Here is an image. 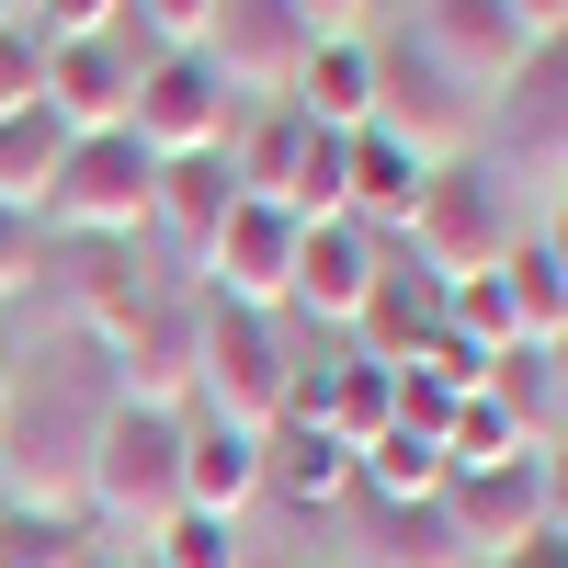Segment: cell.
Here are the masks:
<instances>
[{"mask_svg": "<svg viewBox=\"0 0 568 568\" xmlns=\"http://www.w3.org/2000/svg\"><path fill=\"white\" fill-rule=\"evenodd\" d=\"M114 387L91 375H12V420H0V500L23 524H91V433H103Z\"/></svg>", "mask_w": 568, "mask_h": 568, "instance_id": "1", "label": "cell"}, {"mask_svg": "<svg viewBox=\"0 0 568 568\" xmlns=\"http://www.w3.org/2000/svg\"><path fill=\"white\" fill-rule=\"evenodd\" d=\"M398 251H409L420 273H444V284L500 273L511 251H524V194H511L489 160H444L433 182H420V205H409V227H398Z\"/></svg>", "mask_w": 568, "mask_h": 568, "instance_id": "2", "label": "cell"}, {"mask_svg": "<svg viewBox=\"0 0 568 568\" xmlns=\"http://www.w3.org/2000/svg\"><path fill=\"white\" fill-rule=\"evenodd\" d=\"M296 318H262V307H216L205 296V375H194V398L205 420H227V433H284V409H296Z\"/></svg>", "mask_w": 568, "mask_h": 568, "instance_id": "3", "label": "cell"}, {"mask_svg": "<svg viewBox=\"0 0 568 568\" xmlns=\"http://www.w3.org/2000/svg\"><path fill=\"white\" fill-rule=\"evenodd\" d=\"M182 433H194V409H103V433H91V524H125L149 546L171 511H182Z\"/></svg>", "mask_w": 568, "mask_h": 568, "instance_id": "4", "label": "cell"}, {"mask_svg": "<svg viewBox=\"0 0 568 568\" xmlns=\"http://www.w3.org/2000/svg\"><path fill=\"white\" fill-rule=\"evenodd\" d=\"M149 194H160V160L136 149V136H69L58 182H45V240H80V251H136L149 240Z\"/></svg>", "mask_w": 568, "mask_h": 568, "instance_id": "5", "label": "cell"}, {"mask_svg": "<svg viewBox=\"0 0 568 568\" xmlns=\"http://www.w3.org/2000/svg\"><path fill=\"white\" fill-rule=\"evenodd\" d=\"M478 136H489L478 160L511 182V194H546V205L568 194V34H557V45H535V58L489 91Z\"/></svg>", "mask_w": 568, "mask_h": 568, "instance_id": "6", "label": "cell"}, {"mask_svg": "<svg viewBox=\"0 0 568 568\" xmlns=\"http://www.w3.org/2000/svg\"><path fill=\"white\" fill-rule=\"evenodd\" d=\"M103 364H114V398L125 409H194V375H205V284L160 273L149 307L125 318V342Z\"/></svg>", "mask_w": 568, "mask_h": 568, "instance_id": "7", "label": "cell"}, {"mask_svg": "<svg viewBox=\"0 0 568 568\" xmlns=\"http://www.w3.org/2000/svg\"><path fill=\"white\" fill-rule=\"evenodd\" d=\"M478 91H466L444 58H433V45H375V125H387V136H409V149L420 160H478Z\"/></svg>", "mask_w": 568, "mask_h": 568, "instance_id": "8", "label": "cell"}, {"mask_svg": "<svg viewBox=\"0 0 568 568\" xmlns=\"http://www.w3.org/2000/svg\"><path fill=\"white\" fill-rule=\"evenodd\" d=\"M307 45H318V34L296 23V0H216V23H205L194 58L216 69L227 103H284L296 69H307Z\"/></svg>", "mask_w": 568, "mask_h": 568, "instance_id": "9", "label": "cell"}, {"mask_svg": "<svg viewBox=\"0 0 568 568\" xmlns=\"http://www.w3.org/2000/svg\"><path fill=\"white\" fill-rule=\"evenodd\" d=\"M227 125H240V103L216 91L205 58H149V69H136L125 136H136L149 160H205V149H227Z\"/></svg>", "mask_w": 568, "mask_h": 568, "instance_id": "10", "label": "cell"}, {"mask_svg": "<svg viewBox=\"0 0 568 568\" xmlns=\"http://www.w3.org/2000/svg\"><path fill=\"white\" fill-rule=\"evenodd\" d=\"M455 329V284L444 273H420L398 240H387V262H375V284H364V307H353V353L364 364H387V375H409L420 353H433Z\"/></svg>", "mask_w": 568, "mask_h": 568, "instance_id": "11", "label": "cell"}, {"mask_svg": "<svg viewBox=\"0 0 568 568\" xmlns=\"http://www.w3.org/2000/svg\"><path fill=\"white\" fill-rule=\"evenodd\" d=\"M296 240H307V227L296 216H284V205H251L240 194V216H227V240L205 251V296L216 307H262V318H284V296H296Z\"/></svg>", "mask_w": 568, "mask_h": 568, "instance_id": "12", "label": "cell"}, {"mask_svg": "<svg viewBox=\"0 0 568 568\" xmlns=\"http://www.w3.org/2000/svg\"><path fill=\"white\" fill-rule=\"evenodd\" d=\"M444 511H455V535H466V557H478V568H500V557L546 546L535 455H511V466H455V478H444Z\"/></svg>", "mask_w": 568, "mask_h": 568, "instance_id": "13", "label": "cell"}, {"mask_svg": "<svg viewBox=\"0 0 568 568\" xmlns=\"http://www.w3.org/2000/svg\"><path fill=\"white\" fill-rule=\"evenodd\" d=\"M227 216H240V171H227V149H205V160H160L149 240L171 251V273H182V284L205 273V251L227 240Z\"/></svg>", "mask_w": 568, "mask_h": 568, "instance_id": "14", "label": "cell"}, {"mask_svg": "<svg viewBox=\"0 0 568 568\" xmlns=\"http://www.w3.org/2000/svg\"><path fill=\"white\" fill-rule=\"evenodd\" d=\"M136 69L114 34H80V45H45V114H58V136H114L125 103H136Z\"/></svg>", "mask_w": 568, "mask_h": 568, "instance_id": "15", "label": "cell"}, {"mask_svg": "<svg viewBox=\"0 0 568 568\" xmlns=\"http://www.w3.org/2000/svg\"><path fill=\"white\" fill-rule=\"evenodd\" d=\"M375 262H387V240H375V227H353V216H342V227H307V240H296V296H284V318H307V329H353Z\"/></svg>", "mask_w": 568, "mask_h": 568, "instance_id": "16", "label": "cell"}, {"mask_svg": "<svg viewBox=\"0 0 568 568\" xmlns=\"http://www.w3.org/2000/svg\"><path fill=\"white\" fill-rule=\"evenodd\" d=\"M420 45H433V58H444L466 91H478V103L535 58V34L511 23V0H433V12H420Z\"/></svg>", "mask_w": 568, "mask_h": 568, "instance_id": "17", "label": "cell"}, {"mask_svg": "<svg viewBox=\"0 0 568 568\" xmlns=\"http://www.w3.org/2000/svg\"><path fill=\"white\" fill-rule=\"evenodd\" d=\"M251 500H262V433H227V420L194 409V433H182V511L240 524Z\"/></svg>", "mask_w": 568, "mask_h": 568, "instance_id": "18", "label": "cell"}, {"mask_svg": "<svg viewBox=\"0 0 568 568\" xmlns=\"http://www.w3.org/2000/svg\"><path fill=\"white\" fill-rule=\"evenodd\" d=\"M318 136H364L375 125V45L364 34H329V45H307V69H296V91H284Z\"/></svg>", "mask_w": 568, "mask_h": 568, "instance_id": "19", "label": "cell"}, {"mask_svg": "<svg viewBox=\"0 0 568 568\" xmlns=\"http://www.w3.org/2000/svg\"><path fill=\"white\" fill-rule=\"evenodd\" d=\"M444 160H420L409 136H387V125H364L353 136V227H375V240H398L409 227V205H420V182H433Z\"/></svg>", "mask_w": 568, "mask_h": 568, "instance_id": "20", "label": "cell"}, {"mask_svg": "<svg viewBox=\"0 0 568 568\" xmlns=\"http://www.w3.org/2000/svg\"><path fill=\"white\" fill-rule=\"evenodd\" d=\"M262 489H284V511L353 500V444H329V433H307V420H284V433L262 444Z\"/></svg>", "mask_w": 568, "mask_h": 568, "instance_id": "21", "label": "cell"}, {"mask_svg": "<svg viewBox=\"0 0 568 568\" xmlns=\"http://www.w3.org/2000/svg\"><path fill=\"white\" fill-rule=\"evenodd\" d=\"M296 160H307V114H296V103H251L240 125H227V171H240L251 205H284Z\"/></svg>", "mask_w": 568, "mask_h": 568, "instance_id": "22", "label": "cell"}, {"mask_svg": "<svg viewBox=\"0 0 568 568\" xmlns=\"http://www.w3.org/2000/svg\"><path fill=\"white\" fill-rule=\"evenodd\" d=\"M444 478H455V466H444V444L398 433V420H387V433L353 455V489H364L375 511H398V500H444Z\"/></svg>", "mask_w": 568, "mask_h": 568, "instance_id": "23", "label": "cell"}, {"mask_svg": "<svg viewBox=\"0 0 568 568\" xmlns=\"http://www.w3.org/2000/svg\"><path fill=\"white\" fill-rule=\"evenodd\" d=\"M58 160H69V136H58V114H0V205L12 216H45V182H58Z\"/></svg>", "mask_w": 568, "mask_h": 568, "instance_id": "24", "label": "cell"}, {"mask_svg": "<svg viewBox=\"0 0 568 568\" xmlns=\"http://www.w3.org/2000/svg\"><path fill=\"white\" fill-rule=\"evenodd\" d=\"M149 284H160V273H136V262H125L114 240H103V251H91V262L69 273V296H80V329H91V353H114V342H125V318L149 307Z\"/></svg>", "mask_w": 568, "mask_h": 568, "instance_id": "25", "label": "cell"}, {"mask_svg": "<svg viewBox=\"0 0 568 568\" xmlns=\"http://www.w3.org/2000/svg\"><path fill=\"white\" fill-rule=\"evenodd\" d=\"M375 568H478V557H466L444 500H398V511H375Z\"/></svg>", "mask_w": 568, "mask_h": 568, "instance_id": "26", "label": "cell"}, {"mask_svg": "<svg viewBox=\"0 0 568 568\" xmlns=\"http://www.w3.org/2000/svg\"><path fill=\"white\" fill-rule=\"evenodd\" d=\"M500 284H511V318H524V353H568V273L535 251V227H524V251L500 262Z\"/></svg>", "mask_w": 568, "mask_h": 568, "instance_id": "27", "label": "cell"}, {"mask_svg": "<svg viewBox=\"0 0 568 568\" xmlns=\"http://www.w3.org/2000/svg\"><path fill=\"white\" fill-rule=\"evenodd\" d=\"M205 23H216V0H125L114 45H125V58H194Z\"/></svg>", "mask_w": 568, "mask_h": 568, "instance_id": "28", "label": "cell"}, {"mask_svg": "<svg viewBox=\"0 0 568 568\" xmlns=\"http://www.w3.org/2000/svg\"><path fill=\"white\" fill-rule=\"evenodd\" d=\"M455 342L489 353V364L524 353V318H511V284H500V273H466V284H455Z\"/></svg>", "mask_w": 568, "mask_h": 568, "instance_id": "29", "label": "cell"}, {"mask_svg": "<svg viewBox=\"0 0 568 568\" xmlns=\"http://www.w3.org/2000/svg\"><path fill=\"white\" fill-rule=\"evenodd\" d=\"M136 557H149V568H240V524H216V511H171Z\"/></svg>", "mask_w": 568, "mask_h": 568, "instance_id": "30", "label": "cell"}, {"mask_svg": "<svg viewBox=\"0 0 568 568\" xmlns=\"http://www.w3.org/2000/svg\"><path fill=\"white\" fill-rule=\"evenodd\" d=\"M45 103V34L12 12V23H0V114H34Z\"/></svg>", "mask_w": 568, "mask_h": 568, "instance_id": "31", "label": "cell"}, {"mask_svg": "<svg viewBox=\"0 0 568 568\" xmlns=\"http://www.w3.org/2000/svg\"><path fill=\"white\" fill-rule=\"evenodd\" d=\"M34 284H45V216H12V205H0V307L34 296Z\"/></svg>", "mask_w": 568, "mask_h": 568, "instance_id": "32", "label": "cell"}, {"mask_svg": "<svg viewBox=\"0 0 568 568\" xmlns=\"http://www.w3.org/2000/svg\"><path fill=\"white\" fill-rule=\"evenodd\" d=\"M0 568H80V524H0Z\"/></svg>", "mask_w": 568, "mask_h": 568, "instance_id": "33", "label": "cell"}, {"mask_svg": "<svg viewBox=\"0 0 568 568\" xmlns=\"http://www.w3.org/2000/svg\"><path fill=\"white\" fill-rule=\"evenodd\" d=\"M45 45H80V34H114L125 23V0H34V12H23Z\"/></svg>", "mask_w": 568, "mask_h": 568, "instance_id": "34", "label": "cell"}, {"mask_svg": "<svg viewBox=\"0 0 568 568\" xmlns=\"http://www.w3.org/2000/svg\"><path fill=\"white\" fill-rule=\"evenodd\" d=\"M455 409H466L455 387H433V375H398V433H420V444H444V433H455Z\"/></svg>", "mask_w": 568, "mask_h": 568, "instance_id": "35", "label": "cell"}, {"mask_svg": "<svg viewBox=\"0 0 568 568\" xmlns=\"http://www.w3.org/2000/svg\"><path fill=\"white\" fill-rule=\"evenodd\" d=\"M535 500H546V535L568 546V444H535Z\"/></svg>", "mask_w": 568, "mask_h": 568, "instance_id": "36", "label": "cell"}, {"mask_svg": "<svg viewBox=\"0 0 568 568\" xmlns=\"http://www.w3.org/2000/svg\"><path fill=\"white\" fill-rule=\"evenodd\" d=\"M296 23L329 45V34H353V23H364V0H296Z\"/></svg>", "mask_w": 568, "mask_h": 568, "instance_id": "37", "label": "cell"}, {"mask_svg": "<svg viewBox=\"0 0 568 568\" xmlns=\"http://www.w3.org/2000/svg\"><path fill=\"white\" fill-rule=\"evenodd\" d=\"M511 23H524L535 45H557V34H568V0H511Z\"/></svg>", "mask_w": 568, "mask_h": 568, "instance_id": "38", "label": "cell"}, {"mask_svg": "<svg viewBox=\"0 0 568 568\" xmlns=\"http://www.w3.org/2000/svg\"><path fill=\"white\" fill-rule=\"evenodd\" d=\"M535 251H546V262H557V273H568V194H557V205H546V216H535Z\"/></svg>", "mask_w": 568, "mask_h": 568, "instance_id": "39", "label": "cell"}, {"mask_svg": "<svg viewBox=\"0 0 568 568\" xmlns=\"http://www.w3.org/2000/svg\"><path fill=\"white\" fill-rule=\"evenodd\" d=\"M0 420H12V353H0Z\"/></svg>", "mask_w": 568, "mask_h": 568, "instance_id": "40", "label": "cell"}, {"mask_svg": "<svg viewBox=\"0 0 568 568\" xmlns=\"http://www.w3.org/2000/svg\"><path fill=\"white\" fill-rule=\"evenodd\" d=\"M0 23H12V0H0Z\"/></svg>", "mask_w": 568, "mask_h": 568, "instance_id": "41", "label": "cell"}, {"mask_svg": "<svg viewBox=\"0 0 568 568\" xmlns=\"http://www.w3.org/2000/svg\"><path fill=\"white\" fill-rule=\"evenodd\" d=\"M12 12H34V0H12Z\"/></svg>", "mask_w": 568, "mask_h": 568, "instance_id": "42", "label": "cell"}, {"mask_svg": "<svg viewBox=\"0 0 568 568\" xmlns=\"http://www.w3.org/2000/svg\"><path fill=\"white\" fill-rule=\"evenodd\" d=\"M125 568H149V557H125Z\"/></svg>", "mask_w": 568, "mask_h": 568, "instance_id": "43", "label": "cell"}]
</instances>
